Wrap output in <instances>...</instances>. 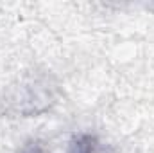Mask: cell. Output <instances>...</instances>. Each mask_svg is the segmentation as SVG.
Returning <instances> with one entry per match:
<instances>
[{"instance_id":"6da1fadb","label":"cell","mask_w":154,"mask_h":153,"mask_svg":"<svg viewBox=\"0 0 154 153\" xmlns=\"http://www.w3.org/2000/svg\"><path fill=\"white\" fill-rule=\"evenodd\" d=\"M66 153H108L102 142L91 133H79L72 139Z\"/></svg>"}]
</instances>
